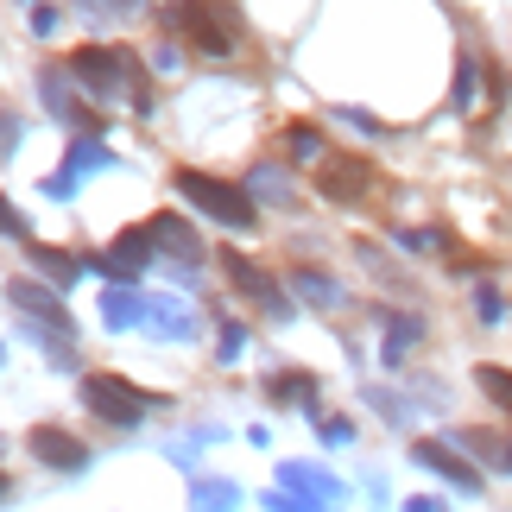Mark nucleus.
Returning a JSON list of instances; mask_svg holds the SVG:
<instances>
[{"label": "nucleus", "mask_w": 512, "mask_h": 512, "mask_svg": "<svg viewBox=\"0 0 512 512\" xmlns=\"http://www.w3.org/2000/svg\"><path fill=\"white\" fill-rule=\"evenodd\" d=\"M70 76L95 95V102H133L140 114L152 108L146 102V70L133 64L127 45H83V51H70Z\"/></svg>", "instance_id": "nucleus-1"}, {"label": "nucleus", "mask_w": 512, "mask_h": 512, "mask_svg": "<svg viewBox=\"0 0 512 512\" xmlns=\"http://www.w3.org/2000/svg\"><path fill=\"white\" fill-rule=\"evenodd\" d=\"M177 196H184V203H196L203 215H215V222H228V228H253V222H260L253 196H247L241 184L209 177V171H177Z\"/></svg>", "instance_id": "nucleus-2"}, {"label": "nucleus", "mask_w": 512, "mask_h": 512, "mask_svg": "<svg viewBox=\"0 0 512 512\" xmlns=\"http://www.w3.org/2000/svg\"><path fill=\"white\" fill-rule=\"evenodd\" d=\"M83 405H89L102 424H140L159 399H152V392H140L133 380H121V373H89V380H83Z\"/></svg>", "instance_id": "nucleus-3"}, {"label": "nucleus", "mask_w": 512, "mask_h": 512, "mask_svg": "<svg viewBox=\"0 0 512 512\" xmlns=\"http://www.w3.org/2000/svg\"><path fill=\"white\" fill-rule=\"evenodd\" d=\"M222 272H228V285L241 291V298H253L260 310H272V317H285V310H291V304H285V285L272 279L266 266H253L247 253H222Z\"/></svg>", "instance_id": "nucleus-4"}, {"label": "nucleus", "mask_w": 512, "mask_h": 512, "mask_svg": "<svg viewBox=\"0 0 512 512\" xmlns=\"http://www.w3.org/2000/svg\"><path fill=\"white\" fill-rule=\"evenodd\" d=\"M317 190L329 196V203H361V196L373 190V165L361 159V152H336V159L317 171Z\"/></svg>", "instance_id": "nucleus-5"}, {"label": "nucleus", "mask_w": 512, "mask_h": 512, "mask_svg": "<svg viewBox=\"0 0 512 512\" xmlns=\"http://www.w3.org/2000/svg\"><path fill=\"white\" fill-rule=\"evenodd\" d=\"M171 19L190 32V45L203 51V57H228V51H234V32L222 26V19H215V7H203V0H177Z\"/></svg>", "instance_id": "nucleus-6"}, {"label": "nucleus", "mask_w": 512, "mask_h": 512, "mask_svg": "<svg viewBox=\"0 0 512 512\" xmlns=\"http://www.w3.org/2000/svg\"><path fill=\"white\" fill-rule=\"evenodd\" d=\"M7 298L26 310L32 323H45L51 336H70V310L57 304V291H51V285H38V279H13V285H7Z\"/></svg>", "instance_id": "nucleus-7"}, {"label": "nucleus", "mask_w": 512, "mask_h": 512, "mask_svg": "<svg viewBox=\"0 0 512 512\" xmlns=\"http://www.w3.org/2000/svg\"><path fill=\"white\" fill-rule=\"evenodd\" d=\"M26 449H32V456H38V462H45V468H64V475H76V468H83V462H89V449H83V443H76V437H70V430H57V424H38V430H32V437H26Z\"/></svg>", "instance_id": "nucleus-8"}, {"label": "nucleus", "mask_w": 512, "mask_h": 512, "mask_svg": "<svg viewBox=\"0 0 512 512\" xmlns=\"http://www.w3.org/2000/svg\"><path fill=\"white\" fill-rule=\"evenodd\" d=\"M146 234H152V247H165L171 260H184V266L203 260V241H196V228L184 222V215H152Z\"/></svg>", "instance_id": "nucleus-9"}, {"label": "nucleus", "mask_w": 512, "mask_h": 512, "mask_svg": "<svg viewBox=\"0 0 512 512\" xmlns=\"http://www.w3.org/2000/svg\"><path fill=\"white\" fill-rule=\"evenodd\" d=\"M146 260H152V234H146V228H127L121 241L108 247V260H95V266H102L108 279H133V272H140Z\"/></svg>", "instance_id": "nucleus-10"}, {"label": "nucleus", "mask_w": 512, "mask_h": 512, "mask_svg": "<svg viewBox=\"0 0 512 512\" xmlns=\"http://www.w3.org/2000/svg\"><path fill=\"white\" fill-rule=\"evenodd\" d=\"M411 456H418L424 468H437L443 481H456V487H481V475H475V468H468V462H456V456H449L443 443H418V449H411Z\"/></svg>", "instance_id": "nucleus-11"}, {"label": "nucleus", "mask_w": 512, "mask_h": 512, "mask_svg": "<svg viewBox=\"0 0 512 512\" xmlns=\"http://www.w3.org/2000/svg\"><path fill=\"white\" fill-rule=\"evenodd\" d=\"M26 253H32V266H38V272H45V279H51V285H70V279H76V272H83V260H70V253H57V247H38V241H32Z\"/></svg>", "instance_id": "nucleus-12"}, {"label": "nucleus", "mask_w": 512, "mask_h": 512, "mask_svg": "<svg viewBox=\"0 0 512 512\" xmlns=\"http://www.w3.org/2000/svg\"><path fill=\"white\" fill-rule=\"evenodd\" d=\"M140 323H152L159 336H190V317H184L171 298H146V317H140Z\"/></svg>", "instance_id": "nucleus-13"}, {"label": "nucleus", "mask_w": 512, "mask_h": 512, "mask_svg": "<svg viewBox=\"0 0 512 512\" xmlns=\"http://www.w3.org/2000/svg\"><path fill=\"white\" fill-rule=\"evenodd\" d=\"M291 291H304L310 304H342V291H336V279H323L317 266H298V272H291Z\"/></svg>", "instance_id": "nucleus-14"}, {"label": "nucleus", "mask_w": 512, "mask_h": 512, "mask_svg": "<svg viewBox=\"0 0 512 512\" xmlns=\"http://www.w3.org/2000/svg\"><path fill=\"white\" fill-rule=\"evenodd\" d=\"M266 392H272V399H298V405H310V399H317V380H310V373H272V380H266Z\"/></svg>", "instance_id": "nucleus-15"}, {"label": "nucleus", "mask_w": 512, "mask_h": 512, "mask_svg": "<svg viewBox=\"0 0 512 512\" xmlns=\"http://www.w3.org/2000/svg\"><path fill=\"white\" fill-rule=\"evenodd\" d=\"M475 386L512 418V367H475Z\"/></svg>", "instance_id": "nucleus-16"}, {"label": "nucleus", "mask_w": 512, "mask_h": 512, "mask_svg": "<svg viewBox=\"0 0 512 512\" xmlns=\"http://www.w3.org/2000/svg\"><path fill=\"white\" fill-rule=\"evenodd\" d=\"M102 304H108V310H102L108 329H127V323H140V317H146V298H133V291H108Z\"/></svg>", "instance_id": "nucleus-17"}, {"label": "nucleus", "mask_w": 512, "mask_h": 512, "mask_svg": "<svg viewBox=\"0 0 512 512\" xmlns=\"http://www.w3.org/2000/svg\"><path fill=\"white\" fill-rule=\"evenodd\" d=\"M285 146H291V159H304V165H317V159H323V133L310 127V121L291 127V133H285Z\"/></svg>", "instance_id": "nucleus-18"}, {"label": "nucleus", "mask_w": 512, "mask_h": 512, "mask_svg": "<svg viewBox=\"0 0 512 512\" xmlns=\"http://www.w3.org/2000/svg\"><path fill=\"white\" fill-rule=\"evenodd\" d=\"M449 108H475V57L456 64V89H449Z\"/></svg>", "instance_id": "nucleus-19"}, {"label": "nucleus", "mask_w": 512, "mask_h": 512, "mask_svg": "<svg viewBox=\"0 0 512 512\" xmlns=\"http://www.w3.org/2000/svg\"><path fill=\"white\" fill-rule=\"evenodd\" d=\"M228 500H234L228 481H203V487H196V512H228Z\"/></svg>", "instance_id": "nucleus-20"}, {"label": "nucleus", "mask_w": 512, "mask_h": 512, "mask_svg": "<svg viewBox=\"0 0 512 512\" xmlns=\"http://www.w3.org/2000/svg\"><path fill=\"white\" fill-rule=\"evenodd\" d=\"M247 196H285V203H291V190H285L279 165H260V171H253V190H247Z\"/></svg>", "instance_id": "nucleus-21"}, {"label": "nucleus", "mask_w": 512, "mask_h": 512, "mask_svg": "<svg viewBox=\"0 0 512 512\" xmlns=\"http://www.w3.org/2000/svg\"><path fill=\"white\" fill-rule=\"evenodd\" d=\"M0 234H19V241H26V215H19L7 196H0Z\"/></svg>", "instance_id": "nucleus-22"}, {"label": "nucleus", "mask_w": 512, "mask_h": 512, "mask_svg": "<svg viewBox=\"0 0 512 512\" xmlns=\"http://www.w3.org/2000/svg\"><path fill=\"white\" fill-rule=\"evenodd\" d=\"M140 0H83V13H102V19H114V13H133Z\"/></svg>", "instance_id": "nucleus-23"}, {"label": "nucleus", "mask_w": 512, "mask_h": 512, "mask_svg": "<svg viewBox=\"0 0 512 512\" xmlns=\"http://www.w3.org/2000/svg\"><path fill=\"white\" fill-rule=\"evenodd\" d=\"M475 317H481V323H500V317H506V304L494 298V291H481V298H475Z\"/></svg>", "instance_id": "nucleus-24"}, {"label": "nucleus", "mask_w": 512, "mask_h": 512, "mask_svg": "<svg viewBox=\"0 0 512 512\" xmlns=\"http://www.w3.org/2000/svg\"><path fill=\"white\" fill-rule=\"evenodd\" d=\"M241 342H247V329L228 323V329H222V361H234V354H241Z\"/></svg>", "instance_id": "nucleus-25"}, {"label": "nucleus", "mask_w": 512, "mask_h": 512, "mask_svg": "<svg viewBox=\"0 0 512 512\" xmlns=\"http://www.w3.org/2000/svg\"><path fill=\"white\" fill-rule=\"evenodd\" d=\"M272 512H317V506H310V500H285V494H279V500H272Z\"/></svg>", "instance_id": "nucleus-26"}, {"label": "nucleus", "mask_w": 512, "mask_h": 512, "mask_svg": "<svg viewBox=\"0 0 512 512\" xmlns=\"http://www.w3.org/2000/svg\"><path fill=\"white\" fill-rule=\"evenodd\" d=\"M19 140V121H13V114H0V146H13Z\"/></svg>", "instance_id": "nucleus-27"}, {"label": "nucleus", "mask_w": 512, "mask_h": 512, "mask_svg": "<svg viewBox=\"0 0 512 512\" xmlns=\"http://www.w3.org/2000/svg\"><path fill=\"white\" fill-rule=\"evenodd\" d=\"M411 512H443V500H405Z\"/></svg>", "instance_id": "nucleus-28"}, {"label": "nucleus", "mask_w": 512, "mask_h": 512, "mask_svg": "<svg viewBox=\"0 0 512 512\" xmlns=\"http://www.w3.org/2000/svg\"><path fill=\"white\" fill-rule=\"evenodd\" d=\"M7 500H13V481H7V475H0V506H7Z\"/></svg>", "instance_id": "nucleus-29"}, {"label": "nucleus", "mask_w": 512, "mask_h": 512, "mask_svg": "<svg viewBox=\"0 0 512 512\" xmlns=\"http://www.w3.org/2000/svg\"><path fill=\"white\" fill-rule=\"evenodd\" d=\"M500 462H506V468H512V449H506V456H500Z\"/></svg>", "instance_id": "nucleus-30"}, {"label": "nucleus", "mask_w": 512, "mask_h": 512, "mask_svg": "<svg viewBox=\"0 0 512 512\" xmlns=\"http://www.w3.org/2000/svg\"><path fill=\"white\" fill-rule=\"evenodd\" d=\"M165 7H177V0H165Z\"/></svg>", "instance_id": "nucleus-31"}]
</instances>
